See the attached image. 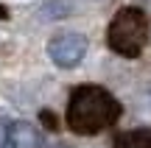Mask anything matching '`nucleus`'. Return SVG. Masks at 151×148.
I'll return each instance as SVG.
<instances>
[{
	"mask_svg": "<svg viewBox=\"0 0 151 148\" xmlns=\"http://www.w3.org/2000/svg\"><path fill=\"white\" fill-rule=\"evenodd\" d=\"M59 148H70V145H59Z\"/></svg>",
	"mask_w": 151,
	"mask_h": 148,
	"instance_id": "0eeeda50",
	"label": "nucleus"
},
{
	"mask_svg": "<svg viewBox=\"0 0 151 148\" xmlns=\"http://www.w3.org/2000/svg\"><path fill=\"white\" fill-rule=\"evenodd\" d=\"M39 117H42V123H45L48 129H59V123H56V115H53L50 109H42V112H39Z\"/></svg>",
	"mask_w": 151,
	"mask_h": 148,
	"instance_id": "423d86ee",
	"label": "nucleus"
},
{
	"mask_svg": "<svg viewBox=\"0 0 151 148\" xmlns=\"http://www.w3.org/2000/svg\"><path fill=\"white\" fill-rule=\"evenodd\" d=\"M120 101L98 84H81L67 101V129L76 134H98L115 126L120 117Z\"/></svg>",
	"mask_w": 151,
	"mask_h": 148,
	"instance_id": "f257e3e1",
	"label": "nucleus"
},
{
	"mask_svg": "<svg viewBox=\"0 0 151 148\" xmlns=\"http://www.w3.org/2000/svg\"><path fill=\"white\" fill-rule=\"evenodd\" d=\"M3 148H45V137L34 123L11 120L3 134Z\"/></svg>",
	"mask_w": 151,
	"mask_h": 148,
	"instance_id": "20e7f679",
	"label": "nucleus"
},
{
	"mask_svg": "<svg viewBox=\"0 0 151 148\" xmlns=\"http://www.w3.org/2000/svg\"><path fill=\"white\" fill-rule=\"evenodd\" d=\"M87 48H90V42H87L84 34L67 31V34H56L48 42V56H50V61L56 67L70 70V67L81 64V59L87 56Z\"/></svg>",
	"mask_w": 151,
	"mask_h": 148,
	"instance_id": "7ed1b4c3",
	"label": "nucleus"
},
{
	"mask_svg": "<svg viewBox=\"0 0 151 148\" xmlns=\"http://www.w3.org/2000/svg\"><path fill=\"white\" fill-rule=\"evenodd\" d=\"M115 148H151V132L148 129H134L118 137Z\"/></svg>",
	"mask_w": 151,
	"mask_h": 148,
	"instance_id": "39448f33",
	"label": "nucleus"
},
{
	"mask_svg": "<svg viewBox=\"0 0 151 148\" xmlns=\"http://www.w3.org/2000/svg\"><path fill=\"white\" fill-rule=\"evenodd\" d=\"M106 42L118 56L137 59L143 53V48H146V42H148V17H146V11L134 9V6L120 9L112 17V22H109Z\"/></svg>",
	"mask_w": 151,
	"mask_h": 148,
	"instance_id": "f03ea898",
	"label": "nucleus"
}]
</instances>
